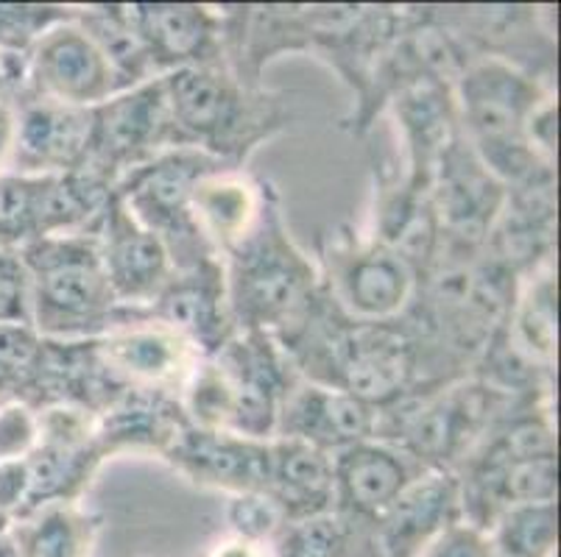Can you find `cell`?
Instances as JSON below:
<instances>
[{
  "label": "cell",
  "instance_id": "obj_16",
  "mask_svg": "<svg viewBox=\"0 0 561 557\" xmlns=\"http://www.w3.org/2000/svg\"><path fill=\"white\" fill-rule=\"evenodd\" d=\"M146 315L182 335L202 357H216L234 335L221 257L176 268Z\"/></svg>",
  "mask_w": 561,
  "mask_h": 557
},
{
  "label": "cell",
  "instance_id": "obj_32",
  "mask_svg": "<svg viewBox=\"0 0 561 557\" xmlns=\"http://www.w3.org/2000/svg\"><path fill=\"white\" fill-rule=\"evenodd\" d=\"M39 441V410L25 402H0V463L23 460Z\"/></svg>",
  "mask_w": 561,
  "mask_h": 557
},
{
  "label": "cell",
  "instance_id": "obj_11",
  "mask_svg": "<svg viewBox=\"0 0 561 557\" xmlns=\"http://www.w3.org/2000/svg\"><path fill=\"white\" fill-rule=\"evenodd\" d=\"M117 92L121 90L110 61L81 28L79 20H70L48 31L25 56L23 86L14 98L32 95L79 109H95Z\"/></svg>",
  "mask_w": 561,
  "mask_h": 557
},
{
  "label": "cell",
  "instance_id": "obj_37",
  "mask_svg": "<svg viewBox=\"0 0 561 557\" xmlns=\"http://www.w3.org/2000/svg\"><path fill=\"white\" fill-rule=\"evenodd\" d=\"M0 557H20V549H18V544H14L9 527L0 530Z\"/></svg>",
  "mask_w": 561,
  "mask_h": 557
},
{
  "label": "cell",
  "instance_id": "obj_14",
  "mask_svg": "<svg viewBox=\"0 0 561 557\" xmlns=\"http://www.w3.org/2000/svg\"><path fill=\"white\" fill-rule=\"evenodd\" d=\"M157 76L185 68H229L227 14L207 3H126Z\"/></svg>",
  "mask_w": 561,
  "mask_h": 557
},
{
  "label": "cell",
  "instance_id": "obj_4",
  "mask_svg": "<svg viewBox=\"0 0 561 557\" xmlns=\"http://www.w3.org/2000/svg\"><path fill=\"white\" fill-rule=\"evenodd\" d=\"M160 79L182 142L229 167H243L260 146L288 129L283 95L243 81L227 65L173 70Z\"/></svg>",
  "mask_w": 561,
  "mask_h": 557
},
{
  "label": "cell",
  "instance_id": "obj_35",
  "mask_svg": "<svg viewBox=\"0 0 561 557\" xmlns=\"http://www.w3.org/2000/svg\"><path fill=\"white\" fill-rule=\"evenodd\" d=\"M210 557H274V546L229 535V538L218 541V544L213 546Z\"/></svg>",
  "mask_w": 561,
  "mask_h": 557
},
{
  "label": "cell",
  "instance_id": "obj_29",
  "mask_svg": "<svg viewBox=\"0 0 561 557\" xmlns=\"http://www.w3.org/2000/svg\"><path fill=\"white\" fill-rule=\"evenodd\" d=\"M43 357L45 337L32 324H0V402L34 407Z\"/></svg>",
  "mask_w": 561,
  "mask_h": 557
},
{
  "label": "cell",
  "instance_id": "obj_17",
  "mask_svg": "<svg viewBox=\"0 0 561 557\" xmlns=\"http://www.w3.org/2000/svg\"><path fill=\"white\" fill-rule=\"evenodd\" d=\"M162 460L196 488L218 490L227 497L263 494L268 474V441L185 423Z\"/></svg>",
  "mask_w": 561,
  "mask_h": 557
},
{
  "label": "cell",
  "instance_id": "obj_28",
  "mask_svg": "<svg viewBox=\"0 0 561 557\" xmlns=\"http://www.w3.org/2000/svg\"><path fill=\"white\" fill-rule=\"evenodd\" d=\"M494 557H556L559 504L525 502L506 508L486 530Z\"/></svg>",
  "mask_w": 561,
  "mask_h": 557
},
{
  "label": "cell",
  "instance_id": "obj_8",
  "mask_svg": "<svg viewBox=\"0 0 561 557\" xmlns=\"http://www.w3.org/2000/svg\"><path fill=\"white\" fill-rule=\"evenodd\" d=\"M218 167L229 165L213 160L198 148H173L121 176L112 187L131 218L165 243L173 268H185L204 257H218L193 218V190L198 178Z\"/></svg>",
  "mask_w": 561,
  "mask_h": 557
},
{
  "label": "cell",
  "instance_id": "obj_20",
  "mask_svg": "<svg viewBox=\"0 0 561 557\" xmlns=\"http://www.w3.org/2000/svg\"><path fill=\"white\" fill-rule=\"evenodd\" d=\"M405 146V176L413 187L431 193L433 173L453 142L461 137L453 84L420 79L402 86L389 101Z\"/></svg>",
  "mask_w": 561,
  "mask_h": 557
},
{
  "label": "cell",
  "instance_id": "obj_12",
  "mask_svg": "<svg viewBox=\"0 0 561 557\" xmlns=\"http://www.w3.org/2000/svg\"><path fill=\"white\" fill-rule=\"evenodd\" d=\"M95 351L121 385L171 393L176 398L202 360L185 337L149 318L146 310H131L126 321L95 340Z\"/></svg>",
  "mask_w": 561,
  "mask_h": 557
},
{
  "label": "cell",
  "instance_id": "obj_5",
  "mask_svg": "<svg viewBox=\"0 0 561 557\" xmlns=\"http://www.w3.org/2000/svg\"><path fill=\"white\" fill-rule=\"evenodd\" d=\"M32 326L45 340H99L131 310L117 304L90 232L56 234L20 248Z\"/></svg>",
  "mask_w": 561,
  "mask_h": 557
},
{
  "label": "cell",
  "instance_id": "obj_33",
  "mask_svg": "<svg viewBox=\"0 0 561 557\" xmlns=\"http://www.w3.org/2000/svg\"><path fill=\"white\" fill-rule=\"evenodd\" d=\"M0 324H32L28 274L18 252L0 248Z\"/></svg>",
  "mask_w": 561,
  "mask_h": 557
},
{
  "label": "cell",
  "instance_id": "obj_19",
  "mask_svg": "<svg viewBox=\"0 0 561 557\" xmlns=\"http://www.w3.org/2000/svg\"><path fill=\"white\" fill-rule=\"evenodd\" d=\"M375 436L377 407L339 387L299 376L285 396L274 438H297L321 452L335 454Z\"/></svg>",
  "mask_w": 561,
  "mask_h": 557
},
{
  "label": "cell",
  "instance_id": "obj_18",
  "mask_svg": "<svg viewBox=\"0 0 561 557\" xmlns=\"http://www.w3.org/2000/svg\"><path fill=\"white\" fill-rule=\"evenodd\" d=\"M425 472L431 468L380 438L341 449L333 454L335 513L352 524L375 530L377 519L391 508V502Z\"/></svg>",
  "mask_w": 561,
  "mask_h": 557
},
{
  "label": "cell",
  "instance_id": "obj_1",
  "mask_svg": "<svg viewBox=\"0 0 561 557\" xmlns=\"http://www.w3.org/2000/svg\"><path fill=\"white\" fill-rule=\"evenodd\" d=\"M277 344L302 380L339 387L377 410L420 387V355L402 318L360 324L339 313L324 290L302 326Z\"/></svg>",
  "mask_w": 561,
  "mask_h": 557
},
{
  "label": "cell",
  "instance_id": "obj_21",
  "mask_svg": "<svg viewBox=\"0 0 561 557\" xmlns=\"http://www.w3.org/2000/svg\"><path fill=\"white\" fill-rule=\"evenodd\" d=\"M458 519H463V513L456 472L420 474L377 519V552L380 557H420V552Z\"/></svg>",
  "mask_w": 561,
  "mask_h": 557
},
{
  "label": "cell",
  "instance_id": "obj_3",
  "mask_svg": "<svg viewBox=\"0 0 561 557\" xmlns=\"http://www.w3.org/2000/svg\"><path fill=\"white\" fill-rule=\"evenodd\" d=\"M453 98L463 140L506 187L556 171L528 140L534 112L556 98L550 81L530 76L512 61L478 56L453 81Z\"/></svg>",
  "mask_w": 561,
  "mask_h": 557
},
{
  "label": "cell",
  "instance_id": "obj_23",
  "mask_svg": "<svg viewBox=\"0 0 561 557\" xmlns=\"http://www.w3.org/2000/svg\"><path fill=\"white\" fill-rule=\"evenodd\" d=\"M263 494L277 504L285 524L310 519V515L333 513V454L321 452L297 438H272Z\"/></svg>",
  "mask_w": 561,
  "mask_h": 557
},
{
  "label": "cell",
  "instance_id": "obj_6",
  "mask_svg": "<svg viewBox=\"0 0 561 557\" xmlns=\"http://www.w3.org/2000/svg\"><path fill=\"white\" fill-rule=\"evenodd\" d=\"M512 402L517 396L497 393L476 376L413 387L377 410L375 438L400 446L431 472H456Z\"/></svg>",
  "mask_w": 561,
  "mask_h": 557
},
{
  "label": "cell",
  "instance_id": "obj_2",
  "mask_svg": "<svg viewBox=\"0 0 561 557\" xmlns=\"http://www.w3.org/2000/svg\"><path fill=\"white\" fill-rule=\"evenodd\" d=\"M221 259L234 332H265L283 340L319 304V265L290 237L272 182L252 232Z\"/></svg>",
  "mask_w": 561,
  "mask_h": 557
},
{
  "label": "cell",
  "instance_id": "obj_34",
  "mask_svg": "<svg viewBox=\"0 0 561 557\" xmlns=\"http://www.w3.org/2000/svg\"><path fill=\"white\" fill-rule=\"evenodd\" d=\"M420 557H494L492 544H489L486 530L469 524L467 519L453 521L450 527H445L425 549Z\"/></svg>",
  "mask_w": 561,
  "mask_h": 557
},
{
  "label": "cell",
  "instance_id": "obj_9",
  "mask_svg": "<svg viewBox=\"0 0 561 557\" xmlns=\"http://www.w3.org/2000/svg\"><path fill=\"white\" fill-rule=\"evenodd\" d=\"M93 112L87 171L115 187L121 176L173 148H187L173 126L162 79L117 92Z\"/></svg>",
  "mask_w": 561,
  "mask_h": 557
},
{
  "label": "cell",
  "instance_id": "obj_26",
  "mask_svg": "<svg viewBox=\"0 0 561 557\" xmlns=\"http://www.w3.org/2000/svg\"><path fill=\"white\" fill-rule=\"evenodd\" d=\"M104 515L79 504H54L9 524L20 557H93Z\"/></svg>",
  "mask_w": 561,
  "mask_h": 557
},
{
  "label": "cell",
  "instance_id": "obj_7",
  "mask_svg": "<svg viewBox=\"0 0 561 557\" xmlns=\"http://www.w3.org/2000/svg\"><path fill=\"white\" fill-rule=\"evenodd\" d=\"M321 290L339 313L360 324L397 321L408 313L420 276L375 234L339 229L319 237Z\"/></svg>",
  "mask_w": 561,
  "mask_h": 557
},
{
  "label": "cell",
  "instance_id": "obj_36",
  "mask_svg": "<svg viewBox=\"0 0 561 557\" xmlns=\"http://www.w3.org/2000/svg\"><path fill=\"white\" fill-rule=\"evenodd\" d=\"M14 135V109L12 101H0V173H7L9 153H12Z\"/></svg>",
  "mask_w": 561,
  "mask_h": 557
},
{
  "label": "cell",
  "instance_id": "obj_24",
  "mask_svg": "<svg viewBox=\"0 0 561 557\" xmlns=\"http://www.w3.org/2000/svg\"><path fill=\"white\" fill-rule=\"evenodd\" d=\"M268 182H257L243 167H218L198 178L193 218L218 257L241 243L257 223Z\"/></svg>",
  "mask_w": 561,
  "mask_h": 557
},
{
  "label": "cell",
  "instance_id": "obj_10",
  "mask_svg": "<svg viewBox=\"0 0 561 557\" xmlns=\"http://www.w3.org/2000/svg\"><path fill=\"white\" fill-rule=\"evenodd\" d=\"M213 360L221 368L232 398L229 432L272 441L285 396L299 380L277 337L265 332H234Z\"/></svg>",
  "mask_w": 561,
  "mask_h": 557
},
{
  "label": "cell",
  "instance_id": "obj_30",
  "mask_svg": "<svg viewBox=\"0 0 561 557\" xmlns=\"http://www.w3.org/2000/svg\"><path fill=\"white\" fill-rule=\"evenodd\" d=\"M76 14L79 7L62 3H0V56L25 59L48 31L70 23Z\"/></svg>",
  "mask_w": 561,
  "mask_h": 557
},
{
  "label": "cell",
  "instance_id": "obj_25",
  "mask_svg": "<svg viewBox=\"0 0 561 557\" xmlns=\"http://www.w3.org/2000/svg\"><path fill=\"white\" fill-rule=\"evenodd\" d=\"M556 265L545 263L519 276L503 335L528 362L553 371L556 362Z\"/></svg>",
  "mask_w": 561,
  "mask_h": 557
},
{
  "label": "cell",
  "instance_id": "obj_15",
  "mask_svg": "<svg viewBox=\"0 0 561 557\" xmlns=\"http://www.w3.org/2000/svg\"><path fill=\"white\" fill-rule=\"evenodd\" d=\"M12 109L14 135L9 173L62 176L84 171L90 160L93 112L32 95L12 98Z\"/></svg>",
  "mask_w": 561,
  "mask_h": 557
},
{
  "label": "cell",
  "instance_id": "obj_27",
  "mask_svg": "<svg viewBox=\"0 0 561 557\" xmlns=\"http://www.w3.org/2000/svg\"><path fill=\"white\" fill-rule=\"evenodd\" d=\"M81 28L93 37L104 59L110 61L112 76L117 81V90H131L146 81L160 79L151 65V56L142 45L140 34L131 25L126 3H93V7H79L76 14Z\"/></svg>",
  "mask_w": 561,
  "mask_h": 557
},
{
  "label": "cell",
  "instance_id": "obj_31",
  "mask_svg": "<svg viewBox=\"0 0 561 557\" xmlns=\"http://www.w3.org/2000/svg\"><path fill=\"white\" fill-rule=\"evenodd\" d=\"M227 521L234 538L260 541V544H272L279 530L285 527L283 513L265 494L229 497Z\"/></svg>",
  "mask_w": 561,
  "mask_h": 557
},
{
  "label": "cell",
  "instance_id": "obj_22",
  "mask_svg": "<svg viewBox=\"0 0 561 557\" xmlns=\"http://www.w3.org/2000/svg\"><path fill=\"white\" fill-rule=\"evenodd\" d=\"M185 423L180 398L171 393L124 387L95 416V443L106 460L117 454H151L162 460Z\"/></svg>",
  "mask_w": 561,
  "mask_h": 557
},
{
  "label": "cell",
  "instance_id": "obj_38",
  "mask_svg": "<svg viewBox=\"0 0 561 557\" xmlns=\"http://www.w3.org/2000/svg\"><path fill=\"white\" fill-rule=\"evenodd\" d=\"M0 101H9V79H7L3 61H0Z\"/></svg>",
  "mask_w": 561,
  "mask_h": 557
},
{
  "label": "cell",
  "instance_id": "obj_13",
  "mask_svg": "<svg viewBox=\"0 0 561 557\" xmlns=\"http://www.w3.org/2000/svg\"><path fill=\"white\" fill-rule=\"evenodd\" d=\"M87 232L93 234L101 268L117 304L126 310H149L176 270L165 243L137 223L115 193Z\"/></svg>",
  "mask_w": 561,
  "mask_h": 557
}]
</instances>
